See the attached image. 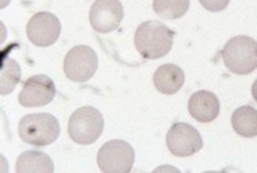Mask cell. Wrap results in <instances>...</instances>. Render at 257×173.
<instances>
[{
	"mask_svg": "<svg viewBox=\"0 0 257 173\" xmlns=\"http://www.w3.org/2000/svg\"><path fill=\"white\" fill-rule=\"evenodd\" d=\"M174 33L159 20H147L137 28L134 45L144 59L163 58L173 48Z\"/></svg>",
	"mask_w": 257,
	"mask_h": 173,
	"instance_id": "obj_1",
	"label": "cell"
},
{
	"mask_svg": "<svg viewBox=\"0 0 257 173\" xmlns=\"http://www.w3.org/2000/svg\"><path fill=\"white\" fill-rule=\"evenodd\" d=\"M222 59L232 74H250L257 68V41L247 36L232 37L222 50Z\"/></svg>",
	"mask_w": 257,
	"mask_h": 173,
	"instance_id": "obj_2",
	"label": "cell"
},
{
	"mask_svg": "<svg viewBox=\"0 0 257 173\" xmlns=\"http://www.w3.org/2000/svg\"><path fill=\"white\" fill-rule=\"evenodd\" d=\"M20 138L33 146H48L54 144L60 134L58 119L51 114H26L18 124Z\"/></svg>",
	"mask_w": 257,
	"mask_h": 173,
	"instance_id": "obj_3",
	"label": "cell"
},
{
	"mask_svg": "<svg viewBox=\"0 0 257 173\" xmlns=\"http://www.w3.org/2000/svg\"><path fill=\"white\" fill-rule=\"evenodd\" d=\"M104 130L103 114L93 106H82L70 116L69 136L75 144H92L101 136Z\"/></svg>",
	"mask_w": 257,
	"mask_h": 173,
	"instance_id": "obj_4",
	"label": "cell"
},
{
	"mask_svg": "<svg viewBox=\"0 0 257 173\" xmlns=\"http://www.w3.org/2000/svg\"><path fill=\"white\" fill-rule=\"evenodd\" d=\"M136 160L133 148L120 139L108 140L97 153V165L104 173H127Z\"/></svg>",
	"mask_w": 257,
	"mask_h": 173,
	"instance_id": "obj_5",
	"label": "cell"
},
{
	"mask_svg": "<svg viewBox=\"0 0 257 173\" xmlns=\"http://www.w3.org/2000/svg\"><path fill=\"white\" fill-rule=\"evenodd\" d=\"M63 70L70 80L79 84L86 82L97 70V54L88 45H77L66 54Z\"/></svg>",
	"mask_w": 257,
	"mask_h": 173,
	"instance_id": "obj_6",
	"label": "cell"
},
{
	"mask_svg": "<svg viewBox=\"0 0 257 173\" xmlns=\"http://www.w3.org/2000/svg\"><path fill=\"white\" fill-rule=\"evenodd\" d=\"M166 144L174 156L190 157L203 148V138L190 124L175 123L168 130Z\"/></svg>",
	"mask_w": 257,
	"mask_h": 173,
	"instance_id": "obj_7",
	"label": "cell"
},
{
	"mask_svg": "<svg viewBox=\"0 0 257 173\" xmlns=\"http://www.w3.org/2000/svg\"><path fill=\"white\" fill-rule=\"evenodd\" d=\"M62 25L58 16L47 11L35 14L26 25V36L33 45L45 48L55 44L59 38Z\"/></svg>",
	"mask_w": 257,
	"mask_h": 173,
	"instance_id": "obj_8",
	"label": "cell"
},
{
	"mask_svg": "<svg viewBox=\"0 0 257 173\" xmlns=\"http://www.w3.org/2000/svg\"><path fill=\"white\" fill-rule=\"evenodd\" d=\"M56 94L54 80L47 75H33L24 84L18 101L25 108H39L48 105Z\"/></svg>",
	"mask_w": 257,
	"mask_h": 173,
	"instance_id": "obj_9",
	"label": "cell"
},
{
	"mask_svg": "<svg viewBox=\"0 0 257 173\" xmlns=\"http://www.w3.org/2000/svg\"><path fill=\"white\" fill-rule=\"evenodd\" d=\"M123 20V7L119 0H94L90 7L89 22L99 33H109L119 28Z\"/></svg>",
	"mask_w": 257,
	"mask_h": 173,
	"instance_id": "obj_10",
	"label": "cell"
},
{
	"mask_svg": "<svg viewBox=\"0 0 257 173\" xmlns=\"http://www.w3.org/2000/svg\"><path fill=\"white\" fill-rule=\"evenodd\" d=\"M189 114L200 123H211L220 112L218 97L208 90H200L189 98Z\"/></svg>",
	"mask_w": 257,
	"mask_h": 173,
	"instance_id": "obj_11",
	"label": "cell"
},
{
	"mask_svg": "<svg viewBox=\"0 0 257 173\" xmlns=\"http://www.w3.org/2000/svg\"><path fill=\"white\" fill-rule=\"evenodd\" d=\"M183 84H185V74L178 66L163 64L155 71L154 84L160 93L167 96L175 94L181 90Z\"/></svg>",
	"mask_w": 257,
	"mask_h": 173,
	"instance_id": "obj_12",
	"label": "cell"
},
{
	"mask_svg": "<svg viewBox=\"0 0 257 173\" xmlns=\"http://www.w3.org/2000/svg\"><path fill=\"white\" fill-rule=\"evenodd\" d=\"M17 173H52L54 162L50 156L37 150L24 152L17 158L15 164Z\"/></svg>",
	"mask_w": 257,
	"mask_h": 173,
	"instance_id": "obj_13",
	"label": "cell"
},
{
	"mask_svg": "<svg viewBox=\"0 0 257 173\" xmlns=\"http://www.w3.org/2000/svg\"><path fill=\"white\" fill-rule=\"evenodd\" d=\"M231 126L243 138H254L257 136V110L249 105L235 109L231 116Z\"/></svg>",
	"mask_w": 257,
	"mask_h": 173,
	"instance_id": "obj_14",
	"label": "cell"
},
{
	"mask_svg": "<svg viewBox=\"0 0 257 173\" xmlns=\"http://www.w3.org/2000/svg\"><path fill=\"white\" fill-rule=\"evenodd\" d=\"M21 80L20 64L11 58L2 59V70H0V93L2 96L10 94L15 89Z\"/></svg>",
	"mask_w": 257,
	"mask_h": 173,
	"instance_id": "obj_15",
	"label": "cell"
},
{
	"mask_svg": "<svg viewBox=\"0 0 257 173\" xmlns=\"http://www.w3.org/2000/svg\"><path fill=\"white\" fill-rule=\"evenodd\" d=\"M189 10V0H154V11L164 20L182 18Z\"/></svg>",
	"mask_w": 257,
	"mask_h": 173,
	"instance_id": "obj_16",
	"label": "cell"
},
{
	"mask_svg": "<svg viewBox=\"0 0 257 173\" xmlns=\"http://www.w3.org/2000/svg\"><path fill=\"white\" fill-rule=\"evenodd\" d=\"M200 3L205 10L218 12V11H223L227 7L230 0H200Z\"/></svg>",
	"mask_w": 257,
	"mask_h": 173,
	"instance_id": "obj_17",
	"label": "cell"
},
{
	"mask_svg": "<svg viewBox=\"0 0 257 173\" xmlns=\"http://www.w3.org/2000/svg\"><path fill=\"white\" fill-rule=\"evenodd\" d=\"M252 96H253V98H254V101L257 102V80H254L252 84Z\"/></svg>",
	"mask_w": 257,
	"mask_h": 173,
	"instance_id": "obj_18",
	"label": "cell"
}]
</instances>
